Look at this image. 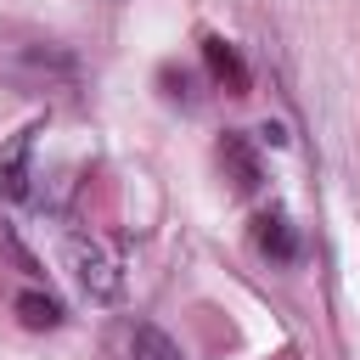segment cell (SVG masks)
Returning <instances> with one entry per match:
<instances>
[{"label": "cell", "instance_id": "7", "mask_svg": "<svg viewBox=\"0 0 360 360\" xmlns=\"http://www.w3.org/2000/svg\"><path fill=\"white\" fill-rule=\"evenodd\" d=\"M129 360H180V349H174V338L169 332H158V326H135L129 332Z\"/></svg>", "mask_w": 360, "mask_h": 360}, {"label": "cell", "instance_id": "5", "mask_svg": "<svg viewBox=\"0 0 360 360\" xmlns=\"http://www.w3.org/2000/svg\"><path fill=\"white\" fill-rule=\"evenodd\" d=\"M202 56H208V73H214L231 96H248V68H242V56H236L219 34H208V39H202Z\"/></svg>", "mask_w": 360, "mask_h": 360}, {"label": "cell", "instance_id": "2", "mask_svg": "<svg viewBox=\"0 0 360 360\" xmlns=\"http://www.w3.org/2000/svg\"><path fill=\"white\" fill-rule=\"evenodd\" d=\"M68 264H73V276H79V287L90 298H118L124 292V264L101 236H73L68 242Z\"/></svg>", "mask_w": 360, "mask_h": 360}, {"label": "cell", "instance_id": "9", "mask_svg": "<svg viewBox=\"0 0 360 360\" xmlns=\"http://www.w3.org/2000/svg\"><path fill=\"white\" fill-rule=\"evenodd\" d=\"M158 84H163V96H169V101H186V107L197 101V90H191V73H180V68H163V73H158Z\"/></svg>", "mask_w": 360, "mask_h": 360}, {"label": "cell", "instance_id": "6", "mask_svg": "<svg viewBox=\"0 0 360 360\" xmlns=\"http://www.w3.org/2000/svg\"><path fill=\"white\" fill-rule=\"evenodd\" d=\"M219 169H225V180H231L236 191H253V186H259V158H253V146H248L242 135H225V141H219Z\"/></svg>", "mask_w": 360, "mask_h": 360}, {"label": "cell", "instance_id": "1", "mask_svg": "<svg viewBox=\"0 0 360 360\" xmlns=\"http://www.w3.org/2000/svg\"><path fill=\"white\" fill-rule=\"evenodd\" d=\"M0 79H6L11 90H22V96H45V90H68V84L79 79V62H73L68 45L39 39V34H28V39H0Z\"/></svg>", "mask_w": 360, "mask_h": 360}, {"label": "cell", "instance_id": "3", "mask_svg": "<svg viewBox=\"0 0 360 360\" xmlns=\"http://www.w3.org/2000/svg\"><path fill=\"white\" fill-rule=\"evenodd\" d=\"M253 248H259L264 259H276V264H292V259H298V231H292V219H287L281 208L259 214V219H253Z\"/></svg>", "mask_w": 360, "mask_h": 360}, {"label": "cell", "instance_id": "8", "mask_svg": "<svg viewBox=\"0 0 360 360\" xmlns=\"http://www.w3.org/2000/svg\"><path fill=\"white\" fill-rule=\"evenodd\" d=\"M17 315H22V326H56L62 321V304L51 298V292H17Z\"/></svg>", "mask_w": 360, "mask_h": 360}, {"label": "cell", "instance_id": "4", "mask_svg": "<svg viewBox=\"0 0 360 360\" xmlns=\"http://www.w3.org/2000/svg\"><path fill=\"white\" fill-rule=\"evenodd\" d=\"M34 135L39 129H17L0 146V191L6 197H28V152H34Z\"/></svg>", "mask_w": 360, "mask_h": 360}]
</instances>
